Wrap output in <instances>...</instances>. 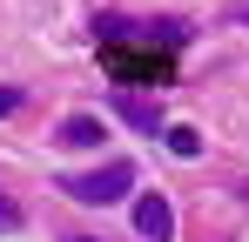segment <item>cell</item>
Segmentation results:
<instances>
[{
	"instance_id": "obj_9",
	"label": "cell",
	"mask_w": 249,
	"mask_h": 242,
	"mask_svg": "<svg viewBox=\"0 0 249 242\" xmlns=\"http://www.w3.org/2000/svg\"><path fill=\"white\" fill-rule=\"evenodd\" d=\"M243 195H249V189H243Z\"/></svg>"
},
{
	"instance_id": "obj_3",
	"label": "cell",
	"mask_w": 249,
	"mask_h": 242,
	"mask_svg": "<svg viewBox=\"0 0 249 242\" xmlns=\"http://www.w3.org/2000/svg\"><path fill=\"white\" fill-rule=\"evenodd\" d=\"M61 141H68V148H94V141H101V121H94V115L61 121Z\"/></svg>"
},
{
	"instance_id": "obj_6",
	"label": "cell",
	"mask_w": 249,
	"mask_h": 242,
	"mask_svg": "<svg viewBox=\"0 0 249 242\" xmlns=\"http://www.w3.org/2000/svg\"><path fill=\"white\" fill-rule=\"evenodd\" d=\"M20 108V87H0V115H14Z\"/></svg>"
},
{
	"instance_id": "obj_4",
	"label": "cell",
	"mask_w": 249,
	"mask_h": 242,
	"mask_svg": "<svg viewBox=\"0 0 249 242\" xmlns=\"http://www.w3.org/2000/svg\"><path fill=\"white\" fill-rule=\"evenodd\" d=\"M168 148H175V155H202V135H196V128H182V121H175V128H168Z\"/></svg>"
},
{
	"instance_id": "obj_1",
	"label": "cell",
	"mask_w": 249,
	"mask_h": 242,
	"mask_svg": "<svg viewBox=\"0 0 249 242\" xmlns=\"http://www.w3.org/2000/svg\"><path fill=\"white\" fill-rule=\"evenodd\" d=\"M61 189L74 202H122L128 189H135V168H128V161H101V168H88V175H68Z\"/></svg>"
},
{
	"instance_id": "obj_7",
	"label": "cell",
	"mask_w": 249,
	"mask_h": 242,
	"mask_svg": "<svg viewBox=\"0 0 249 242\" xmlns=\"http://www.w3.org/2000/svg\"><path fill=\"white\" fill-rule=\"evenodd\" d=\"M14 222H20V215H14V202L0 195V229H14Z\"/></svg>"
},
{
	"instance_id": "obj_5",
	"label": "cell",
	"mask_w": 249,
	"mask_h": 242,
	"mask_svg": "<svg viewBox=\"0 0 249 242\" xmlns=\"http://www.w3.org/2000/svg\"><path fill=\"white\" fill-rule=\"evenodd\" d=\"M122 115L135 121V128H148V135H162V115H148V108H142V101H122Z\"/></svg>"
},
{
	"instance_id": "obj_2",
	"label": "cell",
	"mask_w": 249,
	"mask_h": 242,
	"mask_svg": "<svg viewBox=\"0 0 249 242\" xmlns=\"http://www.w3.org/2000/svg\"><path fill=\"white\" fill-rule=\"evenodd\" d=\"M135 229H142V242H168V236H175L168 195H142V202H135Z\"/></svg>"
},
{
	"instance_id": "obj_8",
	"label": "cell",
	"mask_w": 249,
	"mask_h": 242,
	"mask_svg": "<svg viewBox=\"0 0 249 242\" xmlns=\"http://www.w3.org/2000/svg\"><path fill=\"white\" fill-rule=\"evenodd\" d=\"M74 242H94V236H74Z\"/></svg>"
}]
</instances>
